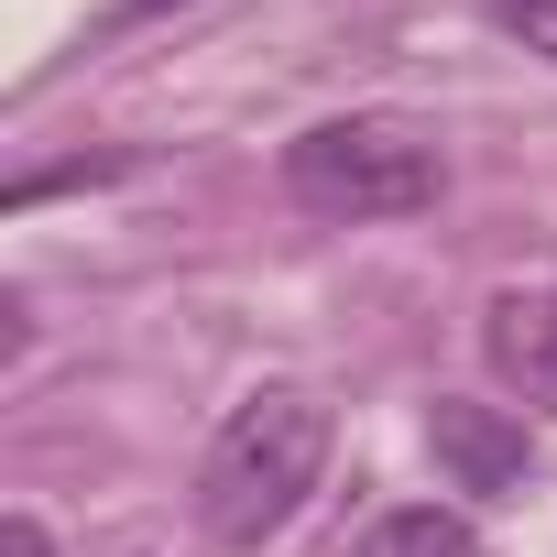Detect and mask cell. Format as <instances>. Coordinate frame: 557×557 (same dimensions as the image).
Instances as JSON below:
<instances>
[{"label":"cell","mask_w":557,"mask_h":557,"mask_svg":"<svg viewBox=\"0 0 557 557\" xmlns=\"http://www.w3.org/2000/svg\"><path fill=\"white\" fill-rule=\"evenodd\" d=\"M426 448H437V470H448L459 492H524V470H535L524 426H513L503 405H459V394H437Z\"/></svg>","instance_id":"3957f363"},{"label":"cell","mask_w":557,"mask_h":557,"mask_svg":"<svg viewBox=\"0 0 557 557\" xmlns=\"http://www.w3.org/2000/svg\"><path fill=\"white\" fill-rule=\"evenodd\" d=\"M350 557H481V535H470L459 513H437V503H405V513H383Z\"/></svg>","instance_id":"5b68a950"},{"label":"cell","mask_w":557,"mask_h":557,"mask_svg":"<svg viewBox=\"0 0 557 557\" xmlns=\"http://www.w3.org/2000/svg\"><path fill=\"white\" fill-rule=\"evenodd\" d=\"M437 186H448L437 132L405 110H350V121H318L285 143V197L307 219H416V208H437Z\"/></svg>","instance_id":"7a4b0ae2"},{"label":"cell","mask_w":557,"mask_h":557,"mask_svg":"<svg viewBox=\"0 0 557 557\" xmlns=\"http://www.w3.org/2000/svg\"><path fill=\"white\" fill-rule=\"evenodd\" d=\"M121 12H132V23H143V12H175V0H121Z\"/></svg>","instance_id":"ba28073f"},{"label":"cell","mask_w":557,"mask_h":557,"mask_svg":"<svg viewBox=\"0 0 557 557\" xmlns=\"http://www.w3.org/2000/svg\"><path fill=\"white\" fill-rule=\"evenodd\" d=\"M0 546H12V557H45V524H34V513H12V535H0Z\"/></svg>","instance_id":"52a82bcc"},{"label":"cell","mask_w":557,"mask_h":557,"mask_svg":"<svg viewBox=\"0 0 557 557\" xmlns=\"http://www.w3.org/2000/svg\"><path fill=\"white\" fill-rule=\"evenodd\" d=\"M492 23H503V34H524L535 55H557V0H492Z\"/></svg>","instance_id":"8992f818"},{"label":"cell","mask_w":557,"mask_h":557,"mask_svg":"<svg viewBox=\"0 0 557 557\" xmlns=\"http://www.w3.org/2000/svg\"><path fill=\"white\" fill-rule=\"evenodd\" d=\"M481 350H492L503 383H524V394L557 405V296H503L492 329H481Z\"/></svg>","instance_id":"277c9868"},{"label":"cell","mask_w":557,"mask_h":557,"mask_svg":"<svg viewBox=\"0 0 557 557\" xmlns=\"http://www.w3.org/2000/svg\"><path fill=\"white\" fill-rule=\"evenodd\" d=\"M318 459H329V405L318 394H251L230 405V426L208 437L197 459V524L219 546H262V535H285L296 503L318 492Z\"/></svg>","instance_id":"6da1fadb"}]
</instances>
